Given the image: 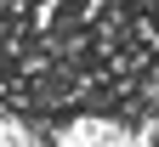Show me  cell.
Here are the masks:
<instances>
[{
    "label": "cell",
    "mask_w": 159,
    "mask_h": 147,
    "mask_svg": "<svg viewBox=\"0 0 159 147\" xmlns=\"http://www.w3.org/2000/svg\"><path fill=\"white\" fill-rule=\"evenodd\" d=\"M0 147H159V0H0Z\"/></svg>",
    "instance_id": "1"
}]
</instances>
